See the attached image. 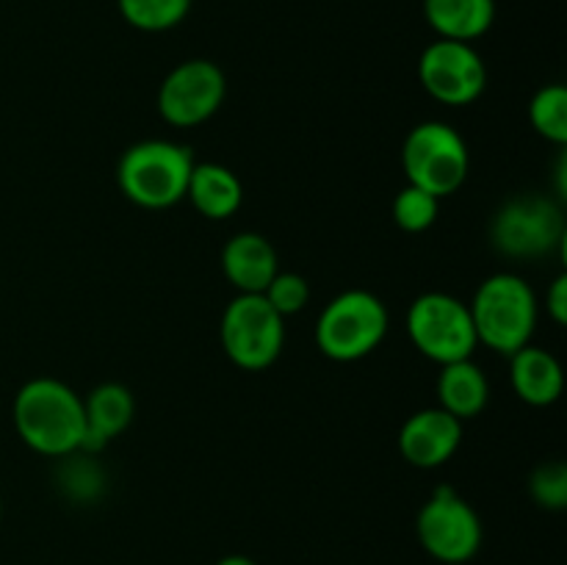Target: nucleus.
<instances>
[{
    "mask_svg": "<svg viewBox=\"0 0 567 565\" xmlns=\"http://www.w3.org/2000/svg\"><path fill=\"white\" fill-rule=\"evenodd\" d=\"M565 219L554 199L520 194L507 199L491 222V242L509 258H540L565 247Z\"/></svg>",
    "mask_w": 567,
    "mask_h": 565,
    "instance_id": "obj_8",
    "label": "nucleus"
},
{
    "mask_svg": "<svg viewBox=\"0 0 567 565\" xmlns=\"http://www.w3.org/2000/svg\"><path fill=\"white\" fill-rule=\"evenodd\" d=\"M419 541L430 557L446 565H463L482 548V518L452 487H437L415 518Z\"/></svg>",
    "mask_w": 567,
    "mask_h": 565,
    "instance_id": "obj_9",
    "label": "nucleus"
},
{
    "mask_svg": "<svg viewBox=\"0 0 567 565\" xmlns=\"http://www.w3.org/2000/svg\"><path fill=\"white\" fill-rule=\"evenodd\" d=\"M437 399H441V408L446 413H452L454 419H476L487 408L491 382H487L485 371L471 358L454 360V363L441 366V374H437Z\"/></svg>",
    "mask_w": 567,
    "mask_h": 565,
    "instance_id": "obj_16",
    "label": "nucleus"
},
{
    "mask_svg": "<svg viewBox=\"0 0 567 565\" xmlns=\"http://www.w3.org/2000/svg\"><path fill=\"white\" fill-rule=\"evenodd\" d=\"M264 297L266 302L286 319V316L299 314V310L308 305L310 286L302 275H297V271H277V275L271 277L269 286H266Z\"/></svg>",
    "mask_w": 567,
    "mask_h": 565,
    "instance_id": "obj_22",
    "label": "nucleus"
},
{
    "mask_svg": "<svg viewBox=\"0 0 567 565\" xmlns=\"http://www.w3.org/2000/svg\"><path fill=\"white\" fill-rule=\"evenodd\" d=\"M221 271L238 294H264L280 271L277 249L260 233H236L221 249Z\"/></svg>",
    "mask_w": 567,
    "mask_h": 565,
    "instance_id": "obj_13",
    "label": "nucleus"
},
{
    "mask_svg": "<svg viewBox=\"0 0 567 565\" xmlns=\"http://www.w3.org/2000/svg\"><path fill=\"white\" fill-rule=\"evenodd\" d=\"M83 413H86V435H83L78 452L92 454L131 427L133 415H136V402L122 382H103L83 399Z\"/></svg>",
    "mask_w": 567,
    "mask_h": 565,
    "instance_id": "obj_14",
    "label": "nucleus"
},
{
    "mask_svg": "<svg viewBox=\"0 0 567 565\" xmlns=\"http://www.w3.org/2000/svg\"><path fill=\"white\" fill-rule=\"evenodd\" d=\"M221 349L244 371H264L280 358L286 319L266 302L264 294H238L221 314Z\"/></svg>",
    "mask_w": 567,
    "mask_h": 565,
    "instance_id": "obj_6",
    "label": "nucleus"
},
{
    "mask_svg": "<svg viewBox=\"0 0 567 565\" xmlns=\"http://www.w3.org/2000/svg\"><path fill=\"white\" fill-rule=\"evenodd\" d=\"M0 515H3V504H0Z\"/></svg>",
    "mask_w": 567,
    "mask_h": 565,
    "instance_id": "obj_26",
    "label": "nucleus"
},
{
    "mask_svg": "<svg viewBox=\"0 0 567 565\" xmlns=\"http://www.w3.org/2000/svg\"><path fill=\"white\" fill-rule=\"evenodd\" d=\"M476 341L502 355H515L537 327V297L524 277L498 271L476 288L468 305Z\"/></svg>",
    "mask_w": 567,
    "mask_h": 565,
    "instance_id": "obj_3",
    "label": "nucleus"
},
{
    "mask_svg": "<svg viewBox=\"0 0 567 565\" xmlns=\"http://www.w3.org/2000/svg\"><path fill=\"white\" fill-rule=\"evenodd\" d=\"M408 336L424 358L441 366L468 360L480 347L468 305L443 291L421 294L410 305Z\"/></svg>",
    "mask_w": 567,
    "mask_h": 565,
    "instance_id": "obj_7",
    "label": "nucleus"
},
{
    "mask_svg": "<svg viewBox=\"0 0 567 565\" xmlns=\"http://www.w3.org/2000/svg\"><path fill=\"white\" fill-rule=\"evenodd\" d=\"M424 17L441 39L471 44L491 31L496 0H424Z\"/></svg>",
    "mask_w": 567,
    "mask_h": 565,
    "instance_id": "obj_17",
    "label": "nucleus"
},
{
    "mask_svg": "<svg viewBox=\"0 0 567 565\" xmlns=\"http://www.w3.org/2000/svg\"><path fill=\"white\" fill-rule=\"evenodd\" d=\"M529 120L532 127H535L543 138H548V142L563 147L567 142V89L559 86V83L543 86L540 92L532 97Z\"/></svg>",
    "mask_w": 567,
    "mask_h": 565,
    "instance_id": "obj_20",
    "label": "nucleus"
},
{
    "mask_svg": "<svg viewBox=\"0 0 567 565\" xmlns=\"http://www.w3.org/2000/svg\"><path fill=\"white\" fill-rule=\"evenodd\" d=\"M192 3L194 0H116L127 25L147 33H161L181 25L192 11Z\"/></svg>",
    "mask_w": 567,
    "mask_h": 565,
    "instance_id": "obj_19",
    "label": "nucleus"
},
{
    "mask_svg": "<svg viewBox=\"0 0 567 565\" xmlns=\"http://www.w3.org/2000/svg\"><path fill=\"white\" fill-rule=\"evenodd\" d=\"M225 72L208 59H188L161 81L158 114L175 127L203 125L225 103Z\"/></svg>",
    "mask_w": 567,
    "mask_h": 565,
    "instance_id": "obj_10",
    "label": "nucleus"
},
{
    "mask_svg": "<svg viewBox=\"0 0 567 565\" xmlns=\"http://www.w3.org/2000/svg\"><path fill=\"white\" fill-rule=\"evenodd\" d=\"M546 310L554 319V325H565L567 321V275H559L551 282V288H548Z\"/></svg>",
    "mask_w": 567,
    "mask_h": 565,
    "instance_id": "obj_24",
    "label": "nucleus"
},
{
    "mask_svg": "<svg viewBox=\"0 0 567 565\" xmlns=\"http://www.w3.org/2000/svg\"><path fill=\"white\" fill-rule=\"evenodd\" d=\"M388 332V310L377 294L352 288L338 294L316 321V347L338 363L365 358Z\"/></svg>",
    "mask_w": 567,
    "mask_h": 565,
    "instance_id": "obj_4",
    "label": "nucleus"
},
{
    "mask_svg": "<svg viewBox=\"0 0 567 565\" xmlns=\"http://www.w3.org/2000/svg\"><path fill=\"white\" fill-rule=\"evenodd\" d=\"M402 166L408 183L443 199L457 192L468 177L465 138L446 122H421L402 144Z\"/></svg>",
    "mask_w": 567,
    "mask_h": 565,
    "instance_id": "obj_5",
    "label": "nucleus"
},
{
    "mask_svg": "<svg viewBox=\"0 0 567 565\" xmlns=\"http://www.w3.org/2000/svg\"><path fill=\"white\" fill-rule=\"evenodd\" d=\"M216 565H258L252 557H247V554H227V557H221Z\"/></svg>",
    "mask_w": 567,
    "mask_h": 565,
    "instance_id": "obj_25",
    "label": "nucleus"
},
{
    "mask_svg": "<svg viewBox=\"0 0 567 565\" xmlns=\"http://www.w3.org/2000/svg\"><path fill=\"white\" fill-rule=\"evenodd\" d=\"M463 443V421L443 408H426L410 415L399 430V452L415 469H437Z\"/></svg>",
    "mask_w": 567,
    "mask_h": 565,
    "instance_id": "obj_12",
    "label": "nucleus"
},
{
    "mask_svg": "<svg viewBox=\"0 0 567 565\" xmlns=\"http://www.w3.org/2000/svg\"><path fill=\"white\" fill-rule=\"evenodd\" d=\"M194 164L197 161L186 144L147 138L125 150L116 166V183L138 208H172L186 199Z\"/></svg>",
    "mask_w": 567,
    "mask_h": 565,
    "instance_id": "obj_2",
    "label": "nucleus"
},
{
    "mask_svg": "<svg viewBox=\"0 0 567 565\" xmlns=\"http://www.w3.org/2000/svg\"><path fill=\"white\" fill-rule=\"evenodd\" d=\"M186 197L205 219H230L244 203V186L236 172L221 164H194Z\"/></svg>",
    "mask_w": 567,
    "mask_h": 565,
    "instance_id": "obj_18",
    "label": "nucleus"
},
{
    "mask_svg": "<svg viewBox=\"0 0 567 565\" xmlns=\"http://www.w3.org/2000/svg\"><path fill=\"white\" fill-rule=\"evenodd\" d=\"M421 86L443 105H468L485 92L487 70L468 42L435 39L419 59Z\"/></svg>",
    "mask_w": 567,
    "mask_h": 565,
    "instance_id": "obj_11",
    "label": "nucleus"
},
{
    "mask_svg": "<svg viewBox=\"0 0 567 565\" xmlns=\"http://www.w3.org/2000/svg\"><path fill=\"white\" fill-rule=\"evenodd\" d=\"M11 415L22 443L44 458L75 454L86 435L83 399L66 382L53 377L28 380L17 391Z\"/></svg>",
    "mask_w": 567,
    "mask_h": 565,
    "instance_id": "obj_1",
    "label": "nucleus"
},
{
    "mask_svg": "<svg viewBox=\"0 0 567 565\" xmlns=\"http://www.w3.org/2000/svg\"><path fill=\"white\" fill-rule=\"evenodd\" d=\"M532 499L546 510L567 507V469L563 463H546L535 469L529 480Z\"/></svg>",
    "mask_w": 567,
    "mask_h": 565,
    "instance_id": "obj_23",
    "label": "nucleus"
},
{
    "mask_svg": "<svg viewBox=\"0 0 567 565\" xmlns=\"http://www.w3.org/2000/svg\"><path fill=\"white\" fill-rule=\"evenodd\" d=\"M437 210H441V199L426 194L424 188L404 186L393 199V219L404 233H424L435 225Z\"/></svg>",
    "mask_w": 567,
    "mask_h": 565,
    "instance_id": "obj_21",
    "label": "nucleus"
},
{
    "mask_svg": "<svg viewBox=\"0 0 567 565\" xmlns=\"http://www.w3.org/2000/svg\"><path fill=\"white\" fill-rule=\"evenodd\" d=\"M509 380L518 399L535 408H546L563 397L565 374L559 360L548 349L526 343L515 355H509Z\"/></svg>",
    "mask_w": 567,
    "mask_h": 565,
    "instance_id": "obj_15",
    "label": "nucleus"
}]
</instances>
